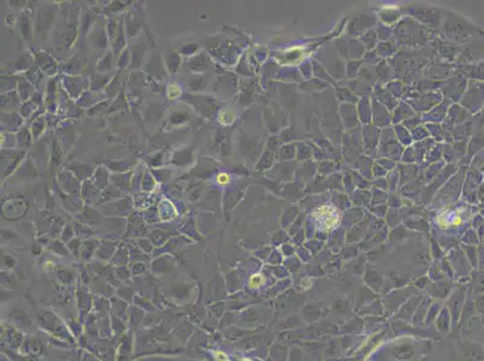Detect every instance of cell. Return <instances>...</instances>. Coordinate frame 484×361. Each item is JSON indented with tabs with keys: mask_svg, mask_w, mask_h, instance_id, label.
<instances>
[{
	"mask_svg": "<svg viewBox=\"0 0 484 361\" xmlns=\"http://www.w3.org/2000/svg\"><path fill=\"white\" fill-rule=\"evenodd\" d=\"M216 360L217 361H228V358L226 355L222 352H217L216 353Z\"/></svg>",
	"mask_w": 484,
	"mask_h": 361,
	"instance_id": "5",
	"label": "cell"
},
{
	"mask_svg": "<svg viewBox=\"0 0 484 361\" xmlns=\"http://www.w3.org/2000/svg\"><path fill=\"white\" fill-rule=\"evenodd\" d=\"M437 223L441 225L442 228H447L449 225H459L461 223V217L459 216L458 212H452V211H447V212L441 213L437 217Z\"/></svg>",
	"mask_w": 484,
	"mask_h": 361,
	"instance_id": "2",
	"label": "cell"
},
{
	"mask_svg": "<svg viewBox=\"0 0 484 361\" xmlns=\"http://www.w3.org/2000/svg\"><path fill=\"white\" fill-rule=\"evenodd\" d=\"M242 361H251V360H248V359H243Z\"/></svg>",
	"mask_w": 484,
	"mask_h": 361,
	"instance_id": "6",
	"label": "cell"
},
{
	"mask_svg": "<svg viewBox=\"0 0 484 361\" xmlns=\"http://www.w3.org/2000/svg\"><path fill=\"white\" fill-rule=\"evenodd\" d=\"M313 217L318 221V225L323 230H330V229L335 228L340 221V213L335 207L330 206V205L318 207L313 212Z\"/></svg>",
	"mask_w": 484,
	"mask_h": 361,
	"instance_id": "1",
	"label": "cell"
},
{
	"mask_svg": "<svg viewBox=\"0 0 484 361\" xmlns=\"http://www.w3.org/2000/svg\"><path fill=\"white\" fill-rule=\"evenodd\" d=\"M262 282H264V280H262L261 276V275H256V276H253L252 278H251L250 284H251V287H253V288H257V287L261 286Z\"/></svg>",
	"mask_w": 484,
	"mask_h": 361,
	"instance_id": "3",
	"label": "cell"
},
{
	"mask_svg": "<svg viewBox=\"0 0 484 361\" xmlns=\"http://www.w3.org/2000/svg\"><path fill=\"white\" fill-rule=\"evenodd\" d=\"M218 183H221V184H225V183H228L229 182V176L226 174H221L220 176H218Z\"/></svg>",
	"mask_w": 484,
	"mask_h": 361,
	"instance_id": "4",
	"label": "cell"
}]
</instances>
